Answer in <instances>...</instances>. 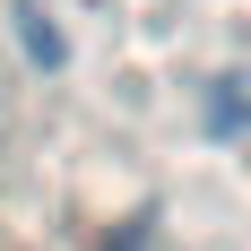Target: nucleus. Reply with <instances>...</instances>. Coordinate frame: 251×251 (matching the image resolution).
Returning a JSON list of instances; mask_svg holds the SVG:
<instances>
[{
	"label": "nucleus",
	"instance_id": "1",
	"mask_svg": "<svg viewBox=\"0 0 251 251\" xmlns=\"http://www.w3.org/2000/svg\"><path fill=\"white\" fill-rule=\"evenodd\" d=\"M18 44H26V61H44V70L70 61V44H61V26H52L44 9H18Z\"/></svg>",
	"mask_w": 251,
	"mask_h": 251
},
{
	"label": "nucleus",
	"instance_id": "2",
	"mask_svg": "<svg viewBox=\"0 0 251 251\" xmlns=\"http://www.w3.org/2000/svg\"><path fill=\"white\" fill-rule=\"evenodd\" d=\"M243 122H251V87H243V78H226L217 104H208V130H243Z\"/></svg>",
	"mask_w": 251,
	"mask_h": 251
}]
</instances>
